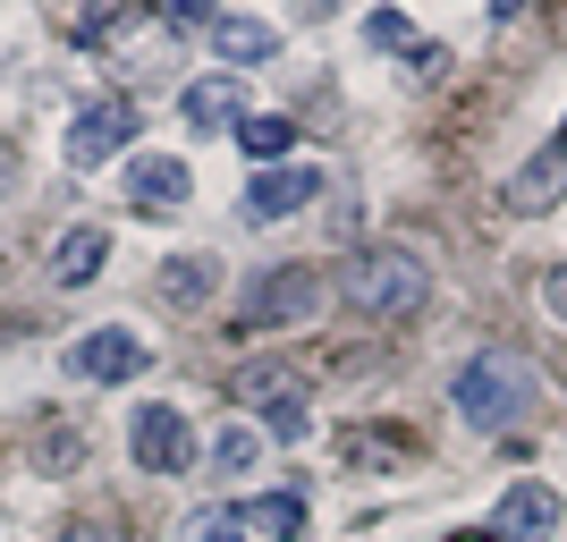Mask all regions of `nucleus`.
I'll return each instance as SVG.
<instances>
[{"instance_id": "obj_1", "label": "nucleus", "mask_w": 567, "mask_h": 542, "mask_svg": "<svg viewBox=\"0 0 567 542\" xmlns=\"http://www.w3.org/2000/svg\"><path fill=\"white\" fill-rule=\"evenodd\" d=\"M450 399H457V416H466L474 432L525 425V407H534V356H517V348H474L466 365H457Z\"/></svg>"}, {"instance_id": "obj_2", "label": "nucleus", "mask_w": 567, "mask_h": 542, "mask_svg": "<svg viewBox=\"0 0 567 542\" xmlns=\"http://www.w3.org/2000/svg\"><path fill=\"white\" fill-rule=\"evenodd\" d=\"M339 297H348L355 314H373V323H399V314H415L432 297V272L415 246H364V255L339 272Z\"/></svg>"}, {"instance_id": "obj_3", "label": "nucleus", "mask_w": 567, "mask_h": 542, "mask_svg": "<svg viewBox=\"0 0 567 542\" xmlns=\"http://www.w3.org/2000/svg\"><path fill=\"white\" fill-rule=\"evenodd\" d=\"M322 297H331L322 263H271V272H255V280H246V297H237V323H246V330L313 323V314H322Z\"/></svg>"}, {"instance_id": "obj_4", "label": "nucleus", "mask_w": 567, "mask_h": 542, "mask_svg": "<svg viewBox=\"0 0 567 542\" xmlns=\"http://www.w3.org/2000/svg\"><path fill=\"white\" fill-rule=\"evenodd\" d=\"M237 407H255L271 441H306L313 432V390L288 374V365H246V374H237Z\"/></svg>"}, {"instance_id": "obj_5", "label": "nucleus", "mask_w": 567, "mask_h": 542, "mask_svg": "<svg viewBox=\"0 0 567 542\" xmlns=\"http://www.w3.org/2000/svg\"><path fill=\"white\" fill-rule=\"evenodd\" d=\"M127 136H136V102L102 94V102H85V111H76L69 162H76V170H102V162H118V153H127Z\"/></svg>"}, {"instance_id": "obj_6", "label": "nucleus", "mask_w": 567, "mask_h": 542, "mask_svg": "<svg viewBox=\"0 0 567 542\" xmlns=\"http://www.w3.org/2000/svg\"><path fill=\"white\" fill-rule=\"evenodd\" d=\"M144 365H153V348H144L136 330H118V323L69 339V374H85V381H136Z\"/></svg>"}, {"instance_id": "obj_7", "label": "nucleus", "mask_w": 567, "mask_h": 542, "mask_svg": "<svg viewBox=\"0 0 567 542\" xmlns=\"http://www.w3.org/2000/svg\"><path fill=\"white\" fill-rule=\"evenodd\" d=\"M187 195H195L187 162H169V153H136V162H127V204H136L144 221H169Z\"/></svg>"}, {"instance_id": "obj_8", "label": "nucleus", "mask_w": 567, "mask_h": 542, "mask_svg": "<svg viewBox=\"0 0 567 542\" xmlns=\"http://www.w3.org/2000/svg\"><path fill=\"white\" fill-rule=\"evenodd\" d=\"M127 449H136L144 474H178V467L195 458V432H187V416H178V407H144L136 432H127Z\"/></svg>"}, {"instance_id": "obj_9", "label": "nucleus", "mask_w": 567, "mask_h": 542, "mask_svg": "<svg viewBox=\"0 0 567 542\" xmlns=\"http://www.w3.org/2000/svg\"><path fill=\"white\" fill-rule=\"evenodd\" d=\"M313 195H322V170H306V162L255 170V187H246V221H288V213H306Z\"/></svg>"}, {"instance_id": "obj_10", "label": "nucleus", "mask_w": 567, "mask_h": 542, "mask_svg": "<svg viewBox=\"0 0 567 542\" xmlns=\"http://www.w3.org/2000/svg\"><path fill=\"white\" fill-rule=\"evenodd\" d=\"M567 195V136H550L543 153H534V162L517 170V178H508V195H499V204H508V213H550V204H559Z\"/></svg>"}, {"instance_id": "obj_11", "label": "nucleus", "mask_w": 567, "mask_h": 542, "mask_svg": "<svg viewBox=\"0 0 567 542\" xmlns=\"http://www.w3.org/2000/svg\"><path fill=\"white\" fill-rule=\"evenodd\" d=\"M559 492L550 483H517V492L499 500V542H543V534H559Z\"/></svg>"}, {"instance_id": "obj_12", "label": "nucleus", "mask_w": 567, "mask_h": 542, "mask_svg": "<svg viewBox=\"0 0 567 542\" xmlns=\"http://www.w3.org/2000/svg\"><path fill=\"white\" fill-rule=\"evenodd\" d=\"M187 127L195 136H220V127H237L246 119V94H237V76H204V85H187Z\"/></svg>"}, {"instance_id": "obj_13", "label": "nucleus", "mask_w": 567, "mask_h": 542, "mask_svg": "<svg viewBox=\"0 0 567 542\" xmlns=\"http://www.w3.org/2000/svg\"><path fill=\"white\" fill-rule=\"evenodd\" d=\"M102 255H111V237H102V229H69L60 246H51V280H60V288H85L102 272Z\"/></svg>"}, {"instance_id": "obj_14", "label": "nucleus", "mask_w": 567, "mask_h": 542, "mask_svg": "<svg viewBox=\"0 0 567 542\" xmlns=\"http://www.w3.org/2000/svg\"><path fill=\"white\" fill-rule=\"evenodd\" d=\"M213 43H220V60L255 69V60H271V51H280V25H262V18H213Z\"/></svg>"}, {"instance_id": "obj_15", "label": "nucleus", "mask_w": 567, "mask_h": 542, "mask_svg": "<svg viewBox=\"0 0 567 542\" xmlns=\"http://www.w3.org/2000/svg\"><path fill=\"white\" fill-rule=\"evenodd\" d=\"M213 288H220V263L213 255H169L162 263V297H169V306H204Z\"/></svg>"}, {"instance_id": "obj_16", "label": "nucleus", "mask_w": 567, "mask_h": 542, "mask_svg": "<svg viewBox=\"0 0 567 542\" xmlns=\"http://www.w3.org/2000/svg\"><path fill=\"white\" fill-rule=\"evenodd\" d=\"M237 525L262 534V542H297V534H306V500H297V492H271V500H255Z\"/></svg>"}, {"instance_id": "obj_17", "label": "nucleus", "mask_w": 567, "mask_h": 542, "mask_svg": "<svg viewBox=\"0 0 567 542\" xmlns=\"http://www.w3.org/2000/svg\"><path fill=\"white\" fill-rule=\"evenodd\" d=\"M339 467H399V458H415V441L406 432H339Z\"/></svg>"}, {"instance_id": "obj_18", "label": "nucleus", "mask_w": 567, "mask_h": 542, "mask_svg": "<svg viewBox=\"0 0 567 542\" xmlns=\"http://www.w3.org/2000/svg\"><path fill=\"white\" fill-rule=\"evenodd\" d=\"M237 144H246V153H255V170L262 162H271V170H280V153H288V144H297V127H288V119H237Z\"/></svg>"}, {"instance_id": "obj_19", "label": "nucleus", "mask_w": 567, "mask_h": 542, "mask_svg": "<svg viewBox=\"0 0 567 542\" xmlns=\"http://www.w3.org/2000/svg\"><path fill=\"white\" fill-rule=\"evenodd\" d=\"M255 458H262V432H255V425H229V432L213 441V467H220V474H246Z\"/></svg>"}, {"instance_id": "obj_20", "label": "nucleus", "mask_w": 567, "mask_h": 542, "mask_svg": "<svg viewBox=\"0 0 567 542\" xmlns=\"http://www.w3.org/2000/svg\"><path fill=\"white\" fill-rule=\"evenodd\" d=\"M111 25H136V9H127V0H102V9H85V18H76L69 34H76V43H102Z\"/></svg>"}, {"instance_id": "obj_21", "label": "nucleus", "mask_w": 567, "mask_h": 542, "mask_svg": "<svg viewBox=\"0 0 567 542\" xmlns=\"http://www.w3.org/2000/svg\"><path fill=\"white\" fill-rule=\"evenodd\" d=\"M187 542H246V525H237L229 509H195V518H187Z\"/></svg>"}, {"instance_id": "obj_22", "label": "nucleus", "mask_w": 567, "mask_h": 542, "mask_svg": "<svg viewBox=\"0 0 567 542\" xmlns=\"http://www.w3.org/2000/svg\"><path fill=\"white\" fill-rule=\"evenodd\" d=\"M373 43H415V25H406V18H390V9H381V18H373Z\"/></svg>"}, {"instance_id": "obj_23", "label": "nucleus", "mask_w": 567, "mask_h": 542, "mask_svg": "<svg viewBox=\"0 0 567 542\" xmlns=\"http://www.w3.org/2000/svg\"><path fill=\"white\" fill-rule=\"evenodd\" d=\"M543 297H550V314H559V323H567V263H559V272H550V280H543Z\"/></svg>"}, {"instance_id": "obj_24", "label": "nucleus", "mask_w": 567, "mask_h": 542, "mask_svg": "<svg viewBox=\"0 0 567 542\" xmlns=\"http://www.w3.org/2000/svg\"><path fill=\"white\" fill-rule=\"evenodd\" d=\"M60 542H118L111 525H76V534H60Z\"/></svg>"}, {"instance_id": "obj_25", "label": "nucleus", "mask_w": 567, "mask_h": 542, "mask_svg": "<svg viewBox=\"0 0 567 542\" xmlns=\"http://www.w3.org/2000/svg\"><path fill=\"white\" fill-rule=\"evenodd\" d=\"M457 542H499V534H457Z\"/></svg>"}, {"instance_id": "obj_26", "label": "nucleus", "mask_w": 567, "mask_h": 542, "mask_svg": "<svg viewBox=\"0 0 567 542\" xmlns=\"http://www.w3.org/2000/svg\"><path fill=\"white\" fill-rule=\"evenodd\" d=\"M0 187H9V153H0Z\"/></svg>"}]
</instances>
